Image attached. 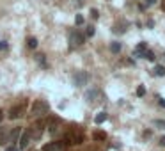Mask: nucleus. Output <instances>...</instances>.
<instances>
[{"instance_id": "1", "label": "nucleus", "mask_w": 165, "mask_h": 151, "mask_svg": "<svg viewBox=\"0 0 165 151\" xmlns=\"http://www.w3.org/2000/svg\"><path fill=\"white\" fill-rule=\"evenodd\" d=\"M48 110H50L48 102H45V100H37V102H34L32 108H30V112H32L34 117H43L45 114H48Z\"/></svg>"}, {"instance_id": "2", "label": "nucleus", "mask_w": 165, "mask_h": 151, "mask_svg": "<svg viewBox=\"0 0 165 151\" xmlns=\"http://www.w3.org/2000/svg\"><path fill=\"white\" fill-rule=\"evenodd\" d=\"M85 43V36L80 32V30H71L69 32V45L71 48H75V46H82Z\"/></svg>"}, {"instance_id": "3", "label": "nucleus", "mask_w": 165, "mask_h": 151, "mask_svg": "<svg viewBox=\"0 0 165 151\" xmlns=\"http://www.w3.org/2000/svg\"><path fill=\"white\" fill-rule=\"evenodd\" d=\"M64 140H66V144H82L84 142V135H82V132L71 130V132H68L64 135Z\"/></svg>"}, {"instance_id": "4", "label": "nucleus", "mask_w": 165, "mask_h": 151, "mask_svg": "<svg viewBox=\"0 0 165 151\" xmlns=\"http://www.w3.org/2000/svg\"><path fill=\"white\" fill-rule=\"evenodd\" d=\"M89 73L87 71H78L75 77H73V84L76 85V87H84V85H87V82H89Z\"/></svg>"}, {"instance_id": "5", "label": "nucleus", "mask_w": 165, "mask_h": 151, "mask_svg": "<svg viewBox=\"0 0 165 151\" xmlns=\"http://www.w3.org/2000/svg\"><path fill=\"white\" fill-rule=\"evenodd\" d=\"M84 98H85L87 103H96V102H99L101 93H99L98 89H91V91H87V93L84 94Z\"/></svg>"}, {"instance_id": "6", "label": "nucleus", "mask_w": 165, "mask_h": 151, "mask_svg": "<svg viewBox=\"0 0 165 151\" xmlns=\"http://www.w3.org/2000/svg\"><path fill=\"white\" fill-rule=\"evenodd\" d=\"M28 135H30V139H39L41 135H43V123H36V125L30 126Z\"/></svg>"}, {"instance_id": "7", "label": "nucleus", "mask_w": 165, "mask_h": 151, "mask_svg": "<svg viewBox=\"0 0 165 151\" xmlns=\"http://www.w3.org/2000/svg\"><path fill=\"white\" fill-rule=\"evenodd\" d=\"M43 151H66V148L62 142H50L43 148Z\"/></svg>"}, {"instance_id": "8", "label": "nucleus", "mask_w": 165, "mask_h": 151, "mask_svg": "<svg viewBox=\"0 0 165 151\" xmlns=\"http://www.w3.org/2000/svg\"><path fill=\"white\" fill-rule=\"evenodd\" d=\"M28 144H30V135H28V132H25L20 135V149H25Z\"/></svg>"}, {"instance_id": "9", "label": "nucleus", "mask_w": 165, "mask_h": 151, "mask_svg": "<svg viewBox=\"0 0 165 151\" xmlns=\"http://www.w3.org/2000/svg\"><path fill=\"white\" fill-rule=\"evenodd\" d=\"M20 135H22V130H20V128H13V132L7 135V140H9V142H16V140L20 139Z\"/></svg>"}, {"instance_id": "10", "label": "nucleus", "mask_w": 165, "mask_h": 151, "mask_svg": "<svg viewBox=\"0 0 165 151\" xmlns=\"http://www.w3.org/2000/svg\"><path fill=\"white\" fill-rule=\"evenodd\" d=\"M20 116H22V107H13L11 110H9V119H18Z\"/></svg>"}, {"instance_id": "11", "label": "nucleus", "mask_w": 165, "mask_h": 151, "mask_svg": "<svg viewBox=\"0 0 165 151\" xmlns=\"http://www.w3.org/2000/svg\"><path fill=\"white\" fill-rule=\"evenodd\" d=\"M126 27H128L126 22H121V23H117V25L114 27V32H116V34H122V32L126 30Z\"/></svg>"}, {"instance_id": "12", "label": "nucleus", "mask_w": 165, "mask_h": 151, "mask_svg": "<svg viewBox=\"0 0 165 151\" xmlns=\"http://www.w3.org/2000/svg\"><path fill=\"white\" fill-rule=\"evenodd\" d=\"M153 75H156V77H165V66H162V64L154 66V69H153Z\"/></svg>"}, {"instance_id": "13", "label": "nucleus", "mask_w": 165, "mask_h": 151, "mask_svg": "<svg viewBox=\"0 0 165 151\" xmlns=\"http://www.w3.org/2000/svg\"><path fill=\"white\" fill-rule=\"evenodd\" d=\"M107 117H108V114H107V112H99V114L94 117L96 125H101V123H105V121H107Z\"/></svg>"}, {"instance_id": "14", "label": "nucleus", "mask_w": 165, "mask_h": 151, "mask_svg": "<svg viewBox=\"0 0 165 151\" xmlns=\"http://www.w3.org/2000/svg\"><path fill=\"white\" fill-rule=\"evenodd\" d=\"M121 48H122V45H121V43H117V41H114V43L110 45V52H112V53H119V52H121Z\"/></svg>"}, {"instance_id": "15", "label": "nucleus", "mask_w": 165, "mask_h": 151, "mask_svg": "<svg viewBox=\"0 0 165 151\" xmlns=\"http://www.w3.org/2000/svg\"><path fill=\"white\" fill-rule=\"evenodd\" d=\"M156 128H160V130H165V121L163 119H154V123H153Z\"/></svg>"}, {"instance_id": "16", "label": "nucleus", "mask_w": 165, "mask_h": 151, "mask_svg": "<svg viewBox=\"0 0 165 151\" xmlns=\"http://www.w3.org/2000/svg\"><path fill=\"white\" fill-rule=\"evenodd\" d=\"M144 57H146L147 60H151V62H154V59H156V57H154V53L151 52V50H146V52H144Z\"/></svg>"}, {"instance_id": "17", "label": "nucleus", "mask_w": 165, "mask_h": 151, "mask_svg": "<svg viewBox=\"0 0 165 151\" xmlns=\"http://www.w3.org/2000/svg\"><path fill=\"white\" fill-rule=\"evenodd\" d=\"M27 45H28V48H36L37 46V39L36 37H28L27 39Z\"/></svg>"}, {"instance_id": "18", "label": "nucleus", "mask_w": 165, "mask_h": 151, "mask_svg": "<svg viewBox=\"0 0 165 151\" xmlns=\"http://www.w3.org/2000/svg\"><path fill=\"white\" fill-rule=\"evenodd\" d=\"M48 132L50 133H55L57 132V121H51V123L48 125Z\"/></svg>"}, {"instance_id": "19", "label": "nucleus", "mask_w": 165, "mask_h": 151, "mask_svg": "<svg viewBox=\"0 0 165 151\" xmlns=\"http://www.w3.org/2000/svg\"><path fill=\"white\" fill-rule=\"evenodd\" d=\"M94 32H96V30H94V27H92V25H89V27H87V30H85V36H87V37H92V36H94Z\"/></svg>"}, {"instance_id": "20", "label": "nucleus", "mask_w": 165, "mask_h": 151, "mask_svg": "<svg viewBox=\"0 0 165 151\" xmlns=\"http://www.w3.org/2000/svg\"><path fill=\"white\" fill-rule=\"evenodd\" d=\"M144 94H146V87H144V85H139V87H137V96L142 98Z\"/></svg>"}, {"instance_id": "21", "label": "nucleus", "mask_w": 165, "mask_h": 151, "mask_svg": "<svg viewBox=\"0 0 165 151\" xmlns=\"http://www.w3.org/2000/svg\"><path fill=\"white\" fill-rule=\"evenodd\" d=\"M94 139H96V140H105L107 135L103 133V132H96V133H94Z\"/></svg>"}, {"instance_id": "22", "label": "nucleus", "mask_w": 165, "mask_h": 151, "mask_svg": "<svg viewBox=\"0 0 165 151\" xmlns=\"http://www.w3.org/2000/svg\"><path fill=\"white\" fill-rule=\"evenodd\" d=\"M75 23H76V25H84V16L76 14V16H75Z\"/></svg>"}, {"instance_id": "23", "label": "nucleus", "mask_w": 165, "mask_h": 151, "mask_svg": "<svg viewBox=\"0 0 165 151\" xmlns=\"http://www.w3.org/2000/svg\"><path fill=\"white\" fill-rule=\"evenodd\" d=\"M135 50H139V52H146V50H147V45H146V43H139Z\"/></svg>"}, {"instance_id": "24", "label": "nucleus", "mask_w": 165, "mask_h": 151, "mask_svg": "<svg viewBox=\"0 0 165 151\" xmlns=\"http://www.w3.org/2000/svg\"><path fill=\"white\" fill-rule=\"evenodd\" d=\"M9 48V45H7V41H0V53L2 52H5V50Z\"/></svg>"}, {"instance_id": "25", "label": "nucleus", "mask_w": 165, "mask_h": 151, "mask_svg": "<svg viewBox=\"0 0 165 151\" xmlns=\"http://www.w3.org/2000/svg\"><path fill=\"white\" fill-rule=\"evenodd\" d=\"M43 57H45V55H41V53H39V55H36V59H37V62H39L41 66H46V62H45V59H43Z\"/></svg>"}, {"instance_id": "26", "label": "nucleus", "mask_w": 165, "mask_h": 151, "mask_svg": "<svg viewBox=\"0 0 165 151\" xmlns=\"http://www.w3.org/2000/svg\"><path fill=\"white\" fill-rule=\"evenodd\" d=\"M91 16L94 18V20H98V16H99L98 14V9H91Z\"/></svg>"}, {"instance_id": "27", "label": "nucleus", "mask_w": 165, "mask_h": 151, "mask_svg": "<svg viewBox=\"0 0 165 151\" xmlns=\"http://www.w3.org/2000/svg\"><path fill=\"white\" fill-rule=\"evenodd\" d=\"M5 151H18V148H16V146H7Z\"/></svg>"}, {"instance_id": "28", "label": "nucleus", "mask_w": 165, "mask_h": 151, "mask_svg": "<svg viewBox=\"0 0 165 151\" xmlns=\"http://www.w3.org/2000/svg\"><path fill=\"white\" fill-rule=\"evenodd\" d=\"M158 103H160V107L165 108V100H163V98H158Z\"/></svg>"}, {"instance_id": "29", "label": "nucleus", "mask_w": 165, "mask_h": 151, "mask_svg": "<svg viewBox=\"0 0 165 151\" xmlns=\"http://www.w3.org/2000/svg\"><path fill=\"white\" fill-rule=\"evenodd\" d=\"M154 2H156V0H146V5H144V7H147V5H153Z\"/></svg>"}, {"instance_id": "30", "label": "nucleus", "mask_w": 165, "mask_h": 151, "mask_svg": "<svg viewBox=\"0 0 165 151\" xmlns=\"http://www.w3.org/2000/svg\"><path fill=\"white\" fill-rule=\"evenodd\" d=\"M160 146H162V148H165V137H162V139H160Z\"/></svg>"}, {"instance_id": "31", "label": "nucleus", "mask_w": 165, "mask_h": 151, "mask_svg": "<svg viewBox=\"0 0 165 151\" xmlns=\"http://www.w3.org/2000/svg\"><path fill=\"white\" fill-rule=\"evenodd\" d=\"M2 119H4V112H2V108H0V123H2Z\"/></svg>"}]
</instances>
